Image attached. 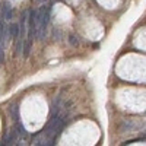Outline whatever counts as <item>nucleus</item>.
Masks as SVG:
<instances>
[{"instance_id":"6e6552de","label":"nucleus","mask_w":146,"mask_h":146,"mask_svg":"<svg viewBox=\"0 0 146 146\" xmlns=\"http://www.w3.org/2000/svg\"><path fill=\"white\" fill-rule=\"evenodd\" d=\"M38 2H41V3H44V2H45V0H38Z\"/></svg>"},{"instance_id":"f03ea898","label":"nucleus","mask_w":146,"mask_h":146,"mask_svg":"<svg viewBox=\"0 0 146 146\" xmlns=\"http://www.w3.org/2000/svg\"><path fill=\"white\" fill-rule=\"evenodd\" d=\"M9 114H10V117H12V120L15 121H21V115H19V105L18 104H12L10 107H9Z\"/></svg>"},{"instance_id":"0eeeda50","label":"nucleus","mask_w":146,"mask_h":146,"mask_svg":"<svg viewBox=\"0 0 146 146\" xmlns=\"http://www.w3.org/2000/svg\"><path fill=\"white\" fill-rule=\"evenodd\" d=\"M3 62H5V50L0 47V64H2Z\"/></svg>"},{"instance_id":"423d86ee","label":"nucleus","mask_w":146,"mask_h":146,"mask_svg":"<svg viewBox=\"0 0 146 146\" xmlns=\"http://www.w3.org/2000/svg\"><path fill=\"white\" fill-rule=\"evenodd\" d=\"M69 42H70L72 45L76 47V45H79V38H78L76 35H70V36H69Z\"/></svg>"},{"instance_id":"f257e3e1","label":"nucleus","mask_w":146,"mask_h":146,"mask_svg":"<svg viewBox=\"0 0 146 146\" xmlns=\"http://www.w3.org/2000/svg\"><path fill=\"white\" fill-rule=\"evenodd\" d=\"M0 15H2L3 19H7V21L12 18V6H10L9 2H5V3H3L2 10H0Z\"/></svg>"},{"instance_id":"20e7f679","label":"nucleus","mask_w":146,"mask_h":146,"mask_svg":"<svg viewBox=\"0 0 146 146\" xmlns=\"http://www.w3.org/2000/svg\"><path fill=\"white\" fill-rule=\"evenodd\" d=\"M19 32H21L19 23H10V25H9V36H10V38H12V40L18 38Z\"/></svg>"},{"instance_id":"7ed1b4c3","label":"nucleus","mask_w":146,"mask_h":146,"mask_svg":"<svg viewBox=\"0 0 146 146\" xmlns=\"http://www.w3.org/2000/svg\"><path fill=\"white\" fill-rule=\"evenodd\" d=\"M16 131H10L7 133V135H5L3 137V142L0 143V145H15L16 143Z\"/></svg>"},{"instance_id":"39448f33","label":"nucleus","mask_w":146,"mask_h":146,"mask_svg":"<svg viewBox=\"0 0 146 146\" xmlns=\"http://www.w3.org/2000/svg\"><path fill=\"white\" fill-rule=\"evenodd\" d=\"M15 130H16V135H18L19 137H22V139H25V137L28 136V133H27L25 127L22 126L21 121H16V123H15Z\"/></svg>"}]
</instances>
